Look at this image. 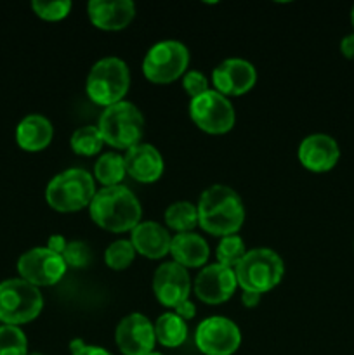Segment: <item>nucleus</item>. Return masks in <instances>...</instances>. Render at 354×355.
Segmentation results:
<instances>
[{
    "mask_svg": "<svg viewBox=\"0 0 354 355\" xmlns=\"http://www.w3.org/2000/svg\"><path fill=\"white\" fill-rule=\"evenodd\" d=\"M198 208V225L214 236H231L245 222V207L235 189L228 186H212L203 191Z\"/></svg>",
    "mask_w": 354,
    "mask_h": 355,
    "instance_id": "obj_1",
    "label": "nucleus"
},
{
    "mask_svg": "<svg viewBox=\"0 0 354 355\" xmlns=\"http://www.w3.org/2000/svg\"><path fill=\"white\" fill-rule=\"evenodd\" d=\"M89 211L99 227L110 232L132 231L141 222V203L128 187L111 186L97 191Z\"/></svg>",
    "mask_w": 354,
    "mask_h": 355,
    "instance_id": "obj_2",
    "label": "nucleus"
},
{
    "mask_svg": "<svg viewBox=\"0 0 354 355\" xmlns=\"http://www.w3.org/2000/svg\"><path fill=\"white\" fill-rule=\"evenodd\" d=\"M94 177L83 168H69L52 177L45 189L49 207L61 214H71L89 207L96 196Z\"/></svg>",
    "mask_w": 354,
    "mask_h": 355,
    "instance_id": "obj_3",
    "label": "nucleus"
},
{
    "mask_svg": "<svg viewBox=\"0 0 354 355\" xmlns=\"http://www.w3.org/2000/svg\"><path fill=\"white\" fill-rule=\"evenodd\" d=\"M130 85V71L120 58H103L90 68L85 82L87 96L99 106H113L124 101Z\"/></svg>",
    "mask_w": 354,
    "mask_h": 355,
    "instance_id": "obj_4",
    "label": "nucleus"
},
{
    "mask_svg": "<svg viewBox=\"0 0 354 355\" xmlns=\"http://www.w3.org/2000/svg\"><path fill=\"white\" fill-rule=\"evenodd\" d=\"M104 144L117 149H130L139 144L144 134V116L135 104L120 101L104 107L97 123Z\"/></svg>",
    "mask_w": 354,
    "mask_h": 355,
    "instance_id": "obj_5",
    "label": "nucleus"
},
{
    "mask_svg": "<svg viewBox=\"0 0 354 355\" xmlns=\"http://www.w3.org/2000/svg\"><path fill=\"white\" fill-rule=\"evenodd\" d=\"M283 272V260L274 250L269 248L250 250L235 267L238 286H242L243 291H252L259 295L278 286Z\"/></svg>",
    "mask_w": 354,
    "mask_h": 355,
    "instance_id": "obj_6",
    "label": "nucleus"
},
{
    "mask_svg": "<svg viewBox=\"0 0 354 355\" xmlns=\"http://www.w3.org/2000/svg\"><path fill=\"white\" fill-rule=\"evenodd\" d=\"M44 307L40 290L24 279H7L0 283V321L21 326L38 318Z\"/></svg>",
    "mask_w": 354,
    "mask_h": 355,
    "instance_id": "obj_7",
    "label": "nucleus"
},
{
    "mask_svg": "<svg viewBox=\"0 0 354 355\" xmlns=\"http://www.w3.org/2000/svg\"><path fill=\"white\" fill-rule=\"evenodd\" d=\"M189 64V51L183 42H156L144 55L142 73L153 83H170L183 76Z\"/></svg>",
    "mask_w": 354,
    "mask_h": 355,
    "instance_id": "obj_8",
    "label": "nucleus"
},
{
    "mask_svg": "<svg viewBox=\"0 0 354 355\" xmlns=\"http://www.w3.org/2000/svg\"><path fill=\"white\" fill-rule=\"evenodd\" d=\"M189 114L198 128L207 134H226L235 127L236 121L231 101L217 90L210 89L191 99Z\"/></svg>",
    "mask_w": 354,
    "mask_h": 355,
    "instance_id": "obj_9",
    "label": "nucleus"
},
{
    "mask_svg": "<svg viewBox=\"0 0 354 355\" xmlns=\"http://www.w3.org/2000/svg\"><path fill=\"white\" fill-rule=\"evenodd\" d=\"M194 343L205 355H233L242 343V333L231 319L212 315L198 324Z\"/></svg>",
    "mask_w": 354,
    "mask_h": 355,
    "instance_id": "obj_10",
    "label": "nucleus"
},
{
    "mask_svg": "<svg viewBox=\"0 0 354 355\" xmlns=\"http://www.w3.org/2000/svg\"><path fill=\"white\" fill-rule=\"evenodd\" d=\"M66 262L52 250L31 248L17 260V272L21 279L33 286H52L59 283L66 272Z\"/></svg>",
    "mask_w": 354,
    "mask_h": 355,
    "instance_id": "obj_11",
    "label": "nucleus"
},
{
    "mask_svg": "<svg viewBox=\"0 0 354 355\" xmlns=\"http://www.w3.org/2000/svg\"><path fill=\"white\" fill-rule=\"evenodd\" d=\"M115 342L124 355H148L156 343L155 326L144 314H128L118 322Z\"/></svg>",
    "mask_w": 354,
    "mask_h": 355,
    "instance_id": "obj_12",
    "label": "nucleus"
},
{
    "mask_svg": "<svg viewBox=\"0 0 354 355\" xmlns=\"http://www.w3.org/2000/svg\"><path fill=\"white\" fill-rule=\"evenodd\" d=\"M236 286H238V281H236L235 269L221 266V263H212L200 270L193 288L201 302L219 305L233 297Z\"/></svg>",
    "mask_w": 354,
    "mask_h": 355,
    "instance_id": "obj_13",
    "label": "nucleus"
},
{
    "mask_svg": "<svg viewBox=\"0 0 354 355\" xmlns=\"http://www.w3.org/2000/svg\"><path fill=\"white\" fill-rule=\"evenodd\" d=\"M153 291L160 304L170 309H176L180 302L187 300L191 279L186 267L177 262L162 263L153 276Z\"/></svg>",
    "mask_w": 354,
    "mask_h": 355,
    "instance_id": "obj_14",
    "label": "nucleus"
},
{
    "mask_svg": "<svg viewBox=\"0 0 354 355\" xmlns=\"http://www.w3.org/2000/svg\"><path fill=\"white\" fill-rule=\"evenodd\" d=\"M257 71L252 62L239 58L224 59L212 71L215 90L222 96H243L255 85Z\"/></svg>",
    "mask_w": 354,
    "mask_h": 355,
    "instance_id": "obj_15",
    "label": "nucleus"
},
{
    "mask_svg": "<svg viewBox=\"0 0 354 355\" xmlns=\"http://www.w3.org/2000/svg\"><path fill=\"white\" fill-rule=\"evenodd\" d=\"M87 14L94 26L104 31H118L127 28L135 17L132 0H90Z\"/></svg>",
    "mask_w": 354,
    "mask_h": 355,
    "instance_id": "obj_16",
    "label": "nucleus"
},
{
    "mask_svg": "<svg viewBox=\"0 0 354 355\" xmlns=\"http://www.w3.org/2000/svg\"><path fill=\"white\" fill-rule=\"evenodd\" d=\"M340 156L335 139L326 134H311L298 146V159L311 172H328Z\"/></svg>",
    "mask_w": 354,
    "mask_h": 355,
    "instance_id": "obj_17",
    "label": "nucleus"
},
{
    "mask_svg": "<svg viewBox=\"0 0 354 355\" xmlns=\"http://www.w3.org/2000/svg\"><path fill=\"white\" fill-rule=\"evenodd\" d=\"M124 162L128 175L142 184L156 182L165 168V163H163L158 149L155 146L141 144V142L134 148L127 149Z\"/></svg>",
    "mask_w": 354,
    "mask_h": 355,
    "instance_id": "obj_18",
    "label": "nucleus"
},
{
    "mask_svg": "<svg viewBox=\"0 0 354 355\" xmlns=\"http://www.w3.org/2000/svg\"><path fill=\"white\" fill-rule=\"evenodd\" d=\"M130 232L132 246H134L135 252L141 253L146 259L158 260L165 257L167 253H170L172 236L158 222H139Z\"/></svg>",
    "mask_w": 354,
    "mask_h": 355,
    "instance_id": "obj_19",
    "label": "nucleus"
},
{
    "mask_svg": "<svg viewBox=\"0 0 354 355\" xmlns=\"http://www.w3.org/2000/svg\"><path fill=\"white\" fill-rule=\"evenodd\" d=\"M170 253L174 257V262L183 267L196 269L207 263L210 250L208 243L196 232H179L172 238L170 243Z\"/></svg>",
    "mask_w": 354,
    "mask_h": 355,
    "instance_id": "obj_20",
    "label": "nucleus"
},
{
    "mask_svg": "<svg viewBox=\"0 0 354 355\" xmlns=\"http://www.w3.org/2000/svg\"><path fill=\"white\" fill-rule=\"evenodd\" d=\"M54 137V127L42 114H28L16 128V141L24 151H42L51 144Z\"/></svg>",
    "mask_w": 354,
    "mask_h": 355,
    "instance_id": "obj_21",
    "label": "nucleus"
},
{
    "mask_svg": "<svg viewBox=\"0 0 354 355\" xmlns=\"http://www.w3.org/2000/svg\"><path fill=\"white\" fill-rule=\"evenodd\" d=\"M156 342L162 343L167 349L180 347L187 338V326L184 319H180L176 312H167L156 319L155 324Z\"/></svg>",
    "mask_w": 354,
    "mask_h": 355,
    "instance_id": "obj_22",
    "label": "nucleus"
},
{
    "mask_svg": "<svg viewBox=\"0 0 354 355\" xmlns=\"http://www.w3.org/2000/svg\"><path fill=\"white\" fill-rule=\"evenodd\" d=\"M125 173H127V170H125L124 156L118 155V153H104L97 158L96 166H94V177L104 187L120 186Z\"/></svg>",
    "mask_w": 354,
    "mask_h": 355,
    "instance_id": "obj_23",
    "label": "nucleus"
},
{
    "mask_svg": "<svg viewBox=\"0 0 354 355\" xmlns=\"http://www.w3.org/2000/svg\"><path fill=\"white\" fill-rule=\"evenodd\" d=\"M165 222L177 234L191 232L198 225V208L189 201H176L165 210Z\"/></svg>",
    "mask_w": 354,
    "mask_h": 355,
    "instance_id": "obj_24",
    "label": "nucleus"
},
{
    "mask_svg": "<svg viewBox=\"0 0 354 355\" xmlns=\"http://www.w3.org/2000/svg\"><path fill=\"white\" fill-rule=\"evenodd\" d=\"M71 149L80 156H94L103 149L104 139L96 125H85L73 132L69 139Z\"/></svg>",
    "mask_w": 354,
    "mask_h": 355,
    "instance_id": "obj_25",
    "label": "nucleus"
},
{
    "mask_svg": "<svg viewBox=\"0 0 354 355\" xmlns=\"http://www.w3.org/2000/svg\"><path fill=\"white\" fill-rule=\"evenodd\" d=\"M215 255H217V263L235 269L239 263V260L246 255L245 243H243V239L236 234L224 236V238H221V241H219Z\"/></svg>",
    "mask_w": 354,
    "mask_h": 355,
    "instance_id": "obj_26",
    "label": "nucleus"
},
{
    "mask_svg": "<svg viewBox=\"0 0 354 355\" xmlns=\"http://www.w3.org/2000/svg\"><path fill=\"white\" fill-rule=\"evenodd\" d=\"M0 355H28V340L19 326H0Z\"/></svg>",
    "mask_w": 354,
    "mask_h": 355,
    "instance_id": "obj_27",
    "label": "nucleus"
},
{
    "mask_svg": "<svg viewBox=\"0 0 354 355\" xmlns=\"http://www.w3.org/2000/svg\"><path fill=\"white\" fill-rule=\"evenodd\" d=\"M134 257L135 250L132 243L127 241V239H118V241L111 243L106 252H104V262L110 269L124 270L130 266Z\"/></svg>",
    "mask_w": 354,
    "mask_h": 355,
    "instance_id": "obj_28",
    "label": "nucleus"
},
{
    "mask_svg": "<svg viewBox=\"0 0 354 355\" xmlns=\"http://www.w3.org/2000/svg\"><path fill=\"white\" fill-rule=\"evenodd\" d=\"M71 2L69 0H33L31 9L35 10L38 17L45 21H59L65 19L71 10Z\"/></svg>",
    "mask_w": 354,
    "mask_h": 355,
    "instance_id": "obj_29",
    "label": "nucleus"
},
{
    "mask_svg": "<svg viewBox=\"0 0 354 355\" xmlns=\"http://www.w3.org/2000/svg\"><path fill=\"white\" fill-rule=\"evenodd\" d=\"M61 257L68 267L83 269L90 262V248L83 241H69L66 243V248Z\"/></svg>",
    "mask_w": 354,
    "mask_h": 355,
    "instance_id": "obj_30",
    "label": "nucleus"
},
{
    "mask_svg": "<svg viewBox=\"0 0 354 355\" xmlns=\"http://www.w3.org/2000/svg\"><path fill=\"white\" fill-rule=\"evenodd\" d=\"M183 87L191 97H198L201 96L203 92L208 90V80L207 76L203 75L201 71H196V69H191V71L184 73V78H183Z\"/></svg>",
    "mask_w": 354,
    "mask_h": 355,
    "instance_id": "obj_31",
    "label": "nucleus"
},
{
    "mask_svg": "<svg viewBox=\"0 0 354 355\" xmlns=\"http://www.w3.org/2000/svg\"><path fill=\"white\" fill-rule=\"evenodd\" d=\"M69 350H71V355H111L108 350L101 349V347L85 345L80 338L73 340V342L69 343Z\"/></svg>",
    "mask_w": 354,
    "mask_h": 355,
    "instance_id": "obj_32",
    "label": "nucleus"
},
{
    "mask_svg": "<svg viewBox=\"0 0 354 355\" xmlns=\"http://www.w3.org/2000/svg\"><path fill=\"white\" fill-rule=\"evenodd\" d=\"M174 311H176V314L179 315L180 319H184V321H189V319H193L194 315H196V307H194L193 302H189V298L180 302Z\"/></svg>",
    "mask_w": 354,
    "mask_h": 355,
    "instance_id": "obj_33",
    "label": "nucleus"
},
{
    "mask_svg": "<svg viewBox=\"0 0 354 355\" xmlns=\"http://www.w3.org/2000/svg\"><path fill=\"white\" fill-rule=\"evenodd\" d=\"M47 248L52 250L54 253H58V255H62V252H65L66 248V239L62 238L61 234L51 236L47 241Z\"/></svg>",
    "mask_w": 354,
    "mask_h": 355,
    "instance_id": "obj_34",
    "label": "nucleus"
},
{
    "mask_svg": "<svg viewBox=\"0 0 354 355\" xmlns=\"http://www.w3.org/2000/svg\"><path fill=\"white\" fill-rule=\"evenodd\" d=\"M340 51H342V54L346 58L354 59V33L346 35L342 38V42H340Z\"/></svg>",
    "mask_w": 354,
    "mask_h": 355,
    "instance_id": "obj_35",
    "label": "nucleus"
},
{
    "mask_svg": "<svg viewBox=\"0 0 354 355\" xmlns=\"http://www.w3.org/2000/svg\"><path fill=\"white\" fill-rule=\"evenodd\" d=\"M259 300H260V295L259 293H252V291H243V295H242V302H243V305H245V307H255L257 304H259Z\"/></svg>",
    "mask_w": 354,
    "mask_h": 355,
    "instance_id": "obj_36",
    "label": "nucleus"
},
{
    "mask_svg": "<svg viewBox=\"0 0 354 355\" xmlns=\"http://www.w3.org/2000/svg\"><path fill=\"white\" fill-rule=\"evenodd\" d=\"M351 19H353V24H354V6H353V10H351Z\"/></svg>",
    "mask_w": 354,
    "mask_h": 355,
    "instance_id": "obj_37",
    "label": "nucleus"
},
{
    "mask_svg": "<svg viewBox=\"0 0 354 355\" xmlns=\"http://www.w3.org/2000/svg\"><path fill=\"white\" fill-rule=\"evenodd\" d=\"M148 355H163V354H160V352H155V350H153L151 354H148Z\"/></svg>",
    "mask_w": 354,
    "mask_h": 355,
    "instance_id": "obj_38",
    "label": "nucleus"
},
{
    "mask_svg": "<svg viewBox=\"0 0 354 355\" xmlns=\"http://www.w3.org/2000/svg\"><path fill=\"white\" fill-rule=\"evenodd\" d=\"M28 355H42V354H28Z\"/></svg>",
    "mask_w": 354,
    "mask_h": 355,
    "instance_id": "obj_39",
    "label": "nucleus"
}]
</instances>
